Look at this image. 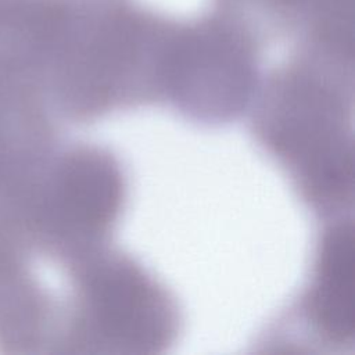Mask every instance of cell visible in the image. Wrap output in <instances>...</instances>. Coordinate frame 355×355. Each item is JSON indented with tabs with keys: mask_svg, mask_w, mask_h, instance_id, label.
<instances>
[{
	"mask_svg": "<svg viewBox=\"0 0 355 355\" xmlns=\"http://www.w3.org/2000/svg\"><path fill=\"white\" fill-rule=\"evenodd\" d=\"M315 311L324 329L338 337L351 334L354 324L352 234L340 229L330 236L322 257Z\"/></svg>",
	"mask_w": 355,
	"mask_h": 355,
	"instance_id": "6da1fadb",
	"label": "cell"
},
{
	"mask_svg": "<svg viewBox=\"0 0 355 355\" xmlns=\"http://www.w3.org/2000/svg\"><path fill=\"white\" fill-rule=\"evenodd\" d=\"M97 308L108 329L147 341L161 329V311L151 291L128 272H115L97 287Z\"/></svg>",
	"mask_w": 355,
	"mask_h": 355,
	"instance_id": "7a4b0ae2",
	"label": "cell"
},
{
	"mask_svg": "<svg viewBox=\"0 0 355 355\" xmlns=\"http://www.w3.org/2000/svg\"><path fill=\"white\" fill-rule=\"evenodd\" d=\"M71 198L75 212L87 223L103 222L112 211L116 182L111 169L103 162L86 161L72 176Z\"/></svg>",
	"mask_w": 355,
	"mask_h": 355,
	"instance_id": "3957f363",
	"label": "cell"
}]
</instances>
